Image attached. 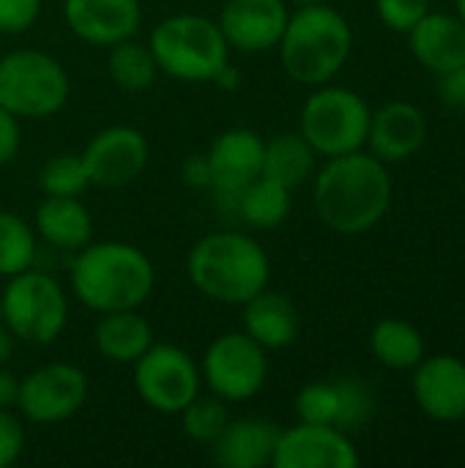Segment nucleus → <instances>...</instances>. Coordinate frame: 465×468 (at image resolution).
<instances>
[{
	"label": "nucleus",
	"instance_id": "f8f14e48",
	"mask_svg": "<svg viewBox=\"0 0 465 468\" xmlns=\"http://www.w3.org/2000/svg\"><path fill=\"white\" fill-rule=\"evenodd\" d=\"M148 140L134 126H107L82 148V165L88 170L90 186L123 189L148 165Z\"/></svg>",
	"mask_w": 465,
	"mask_h": 468
},
{
	"label": "nucleus",
	"instance_id": "2f4dec72",
	"mask_svg": "<svg viewBox=\"0 0 465 468\" xmlns=\"http://www.w3.org/2000/svg\"><path fill=\"white\" fill-rule=\"evenodd\" d=\"M299 422L310 425H334L337 422V387L334 381H315L301 387L296 395Z\"/></svg>",
	"mask_w": 465,
	"mask_h": 468
},
{
	"label": "nucleus",
	"instance_id": "ddd939ff",
	"mask_svg": "<svg viewBox=\"0 0 465 468\" xmlns=\"http://www.w3.org/2000/svg\"><path fill=\"white\" fill-rule=\"evenodd\" d=\"M263 145L266 140L252 129H227L206 154L211 167V192L219 203H227L225 208L233 214L238 192L263 176Z\"/></svg>",
	"mask_w": 465,
	"mask_h": 468
},
{
	"label": "nucleus",
	"instance_id": "6e6552de",
	"mask_svg": "<svg viewBox=\"0 0 465 468\" xmlns=\"http://www.w3.org/2000/svg\"><path fill=\"white\" fill-rule=\"evenodd\" d=\"M370 115L373 112L367 101L356 90L318 85V90L301 107L299 132L315 148V154L332 159L365 148Z\"/></svg>",
	"mask_w": 465,
	"mask_h": 468
},
{
	"label": "nucleus",
	"instance_id": "4be33fe9",
	"mask_svg": "<svg viewBox=\"0 0 465 468\" xmlns=\"http://www.w3.org/2000/svg\"><path fill=\"white\" fill-rule=\"evenodd\" d=\"M33 230L60 252H79L93 241V217L79 197H44L36 208Z\"/></svg>",
	"mask_w": 465,
	"mask_h": 468
},
{
	"label": "nucleus",
	"instance_id": "dca6fc26",
	"mask_svg": "<svg viewBox=\"0 0 465 468\" xmlns=\"http://www.w3.org/2000/svg\"><path fill=\"white\" fill-rule=\"evenodd\" d=\"M69 30L93 47H112L137 36L143 22L140 0H63Z\"/></svg>",
	"mask_w": 465,
	"mask_h": 468
},
{
	"label": "nucleus",
	"instance_id": "ea45409f",
	"mask_svg": "<svg viewBox=\"0 0 465 468\" xmlns=\"http://www.w3.org/2000/svg\"><path fill=\"white\" fill-rule=\"evenodd\" d=\"M214 85L222 88V90H227V93L238 90V88H241V74H238V69H236L233 63H227V66L214 77Z\"/></svg>",
	"mask_w": 465,
	"mask_h": 468
},
{
	"label": "nucleus",
	"instance_id": "f3484780",
	"mask_svg": "<svg viewBox=\"0 0 465 468\" xmlns=\"http://www.w3.org/2000/svg\"><path fill=\"white\" fill-rule=\"evenodd\" d=\"M414 398L419 409L439 422L465 420V362L458 356H430L417 365Z\"/></svg>",
	"mask_w": 465,
	"mask_h": 468
},
{
	"label": "nucleus",
	"instance_id": "473e14b6",
	"mask_svg": "<svg viewBox=\"0 0 465 468\" xmlns=\"http://www.w3.org/2000/svg\"><path fill=\"white\" fill-rule=\"evenodd\" d=\"M375 11L386 27L408 33L430 11V0H375Z\"/></svg>",
	"mask_w": 465,
	"mask_h": 468
},
{
	"label": "nucleus",
	"instance_id": "4468645a",
	"mask_svg": "<svg viewBox=\"0 0 465 468\" xmlns=\"http://www.w3.org/2000/svg\"><path fill=\"white\" fill-rule=\"evenodd\" d=\"M274 468H356L359 452L348 433L334 425L299 422L280 431L277 450L271 458Z\"/></svg>",
	"mask_w": 465,
	"mask_h": 468
},
{
	"label": "nucleus",
	"instance_id": "c85d7f7f",
	"mask_svg": "<svg viewBox=\"0 0 465 468\" xmlns=\"http://www.w3.org/2000/svg\"><path fill=\"white\" fill-rule=\"evenodd\" d=\"M178 417H181L184 433L192 441L206 444V447H211L219 439V433L227 428V422H230L227 406L217 395H197Z\"/></svg>",
	"mask_w": 465,
	"mask_h": 468
},
{
	"label": "nucleus",
	"instance_id": "423d86ee",
	"mask_svg": "<svg viewBox=\"0 0 465 468\" xmlns=\"http://www.w3.org/2000/svg\"><path fill=\"white\" fill-rule=\"evenodd\" d=\"M66 69L41 49H14L0 55V107L19 121H38L60 112L69 101Z\"/></svg>",
	"mask_w": 465,
	"mask_h": 468
},
{
	"label": "nucleus",
	"instance_id": "c756f323",
	"mask_svg": "<svg viewBox=\"0 0 465 468\" xmlns=\"http://www.w3.org/2000/svg\"><path fill=\"white\" fill-rule=\"evenodd\" d=\"M38 186L44 197H79L90 186L82 156L79 154L52 156L38 173Z\"/></svg>",
	"mask_w": 465,
	"mask_h": 468
},
{
	"label": "nucleus",
	"instance_id": "7c9ffc66",
	"mask_svg": "<svg viewBox=\"0 0 465 468\" xmlns=\"http://www.w3.org/2000/svg\"><path fill=\"white\" fill-rule=\"evenodd\" d=\"M334 387H337V422H334V428H340L343 433L365 428L375 414L373 389L359 378H337Z\"/></svg>",
	"mask_w": 465,
	"mask_h": 468
},
{
	"label": "nucleus",
	"instance_id": "cd10ccee",
	"mask_svg": "<svg viewBox=\"0 0 465 468\" xmlns=\"http://www.w3.org/2000/svg\"><path fill=\"white\" fill-rule=\"evenodd\" d=\"M36 263V230L19 214L0 211V277H14Z\"/></svg>",
	"mask_w": 465,
	"mask_h": 468
},
{
	"label": "nucleus",
	"instance_id": "c03bdc74",
	"mask_svg": "<svg viewBox=\"0 0 465 468\" xmlns=\"http://www.w3.org/2000/svg\"><path fill=\"white\" fill-rule=\"evenodd\" d=\"M0 324H3V304H0Z\"/></svg>",
	"mask_w": 465,
	"mask_h": 468
},
{
	"label": "nucleus",
	"instance_id": "72a5a7b5",
	"mask_svg": "<svg viewBox=\"0 0 465 468\" xmlns=\"http://www.w3.org/2000/svg\"><path fill=\"white\" fill-rule=\"evenodd\" d=\"M25 450V425L14 409H0V468L14 466Z\"/></svg>",
	"mask_w": 465,
	"mask_h": 468
},
{
	"label": "nucleus",
	"instance_id": "5701e85b",
	"mask_svg": "<svg viewBox=\"0 0 465 468\" xmlns=\"http://www.w3.org/2000/svg\"><path fill=\"white\" fill-rule=\"evenodd\" d=\"M93 343L107 362L134 365L153 346V329L137 310H115L101 315Z\"/></svg>",
	"mask_w": 465,
	"mask_h": 468
},
{
	"label": "nucleus",
	"instance_id": "e433bc0d",
	"mask_svg": "<svg viewBox=\"0 0 465 468\" xmlns=\"http://www.w3.org/2000/svg\"><path fill=\"white\" fill-rule=\"evenodd\" d=\"M181 178L195 192H211V167L206 154H192L181 165Z\"/></svg>",
	"mask_w": 465,
	"mask_h": 468
},
{
	"label": "nucleus",
	"instance_id": "79ce46f5",
	"mask_svg": "<svg viewBox=\"0 0 465 468\" xmlns=\"http://www.w3.org/2000/svg\"><path fill=\"white\" fill-rule=\"evenodd\" d=\"M296 5H312V3H323V0H293Z\"/></svg>",
	"mask_w": 465,
	"mask_h": 468
},
{
	"label": "nucleus",
	"instance_id": "aec40b11",
	"mask_svg": "<svg viewBox=\"0 0 465 468\" xmlns=\"http://www.w3.org/2000/svg\"><path fill=\"white\" fill-rule=\"evenodd\" d=\"M408 44L425 69L444 74L465 63V22L452 14L428 11L408 30Z\"/></svg>",
	"mask_w": 465,
	"mask_h": 468
},
{
	"label": "nucleus",
	"instance_id": "412c9836",
	"mask_svg": "<svg viewBox=\"0 0 465 468\" xmlns=\"http://www.w3.org/2000/svg\"><path fill=\"white\" fill-rule=\"evenodd\" d=\"M241 310H244V315H241L244 332L266 351H280V348H288L296 343L299 313L288 296L263 288L249 302H244Z\"/></svg>",
	"mask_w": 465,
	"mask_h": 468
},
{
	"label": "nucleus",
	"instance_id": "a19ab883",
	"mask_svg": "<svg viewBox=\"0 0 465 468\" xmlns=\"http://www.w3.org/2000/svg\"><path fill=\"white\" fill-rule=\"evenodd\" d=\"M11 356H14V335L5 329V324H0V367H5Z\"/></svg>",
	"mask_w": 465,
	"mask_h": 468
},
{
	"label": "nucleus",
	"instance_id": "a878e982",
	"mask_svg": "<svg viewBox=\"0 0 465 468\" xmlns=\"http://www.w3.org/2000/svg\"><path fill=\"white\" fill-rule=\"evenodd\" d=\"M370 351L389 370H411L425 359V340L408 321L384 318L370 335Z\"/></svg>",
	"mask_w": 465,
	"mask_h": 468
},
{
	"label": "nucleus",
	"instance_id": "a211bd4d",
	"mask_svg": "<svg viewBox=\"0 0 465 468\" xmlns=\"http://www.w3.org/2000/svg\"><path fill=\"white\" fill-rule=\"evenodd\" d=\"M428 140V121L417 104L389 101L370 115L367 145L381 162H403Z\"/></svg>",
	"mask_w": 465,
	"mask_h": 468
},
{
	"label": "nucleus",
	"instance_id": "393cba45",
	"mask_svg": "<svg viewBox=\"0 0 465 468\" xmlns=\"http://www.w3.org/2000/svg\"><path fill=\"white\" fill-rule=\"evenodd\" d=\"M293 192L266 176H258L252 184H247L236 197V217L244 219L252 228L274 230L280 228L291 214Z\"/></svg>",
	"mask_w": 465,
	"mask_h": 468
},
{
	"label": "nucleus",
	"instance_id": "f704fd0d",
	"mask_svg": "<svg viewBox=\"0 0 465 468\" xmlns=\"http://www.w3.org/2000/svg\"><path fill=\"white\" fill-rule=\"evenodd\" d=\"M41 14V0H0V33H25Z\"/></svg>",
	"mask_w": 465,
	"mask_h": 468
},
{
	"label": "nucleus",
	"instance_id": "6ab92c4d",
	"mask_svg": "<svg viewBox=\"0 0 465 468\" xmlns=\"http://www.w3.org/2000/svg\"><path fill=\"white\" fill-rule=\"evenodd\" d=\"M280 431L274 422L260 417L230 420L219 439L211 444V455L222 468H263L271 466Z\"/></svg>",
	"mask_w": 465,
	"mask_h": 468
},
{
	"label": "nucleus",
	"instance_id": "9d476101",
	"mask_svg": "<svg viewBox=\"0 0 465 468\" xmlns=\"http://www.w3.org/2000/svg\"><path fill=\"white\" fill-rule=\"evenodd\" d=\"M203 387L197 362L178 346L153 343L134 362V389L159 414H181Z\"/></svg>",
	"mask_w": 465,
	"mask_h": 468
},
{
	"label": "nucleus",
	"instance_id": "f03ea898",
	"mask_svg": "<svg viewBox=\"0 0 465 468\" xmlns=\"http://www.w3.org/2000/svg\"><path fill=\"white\" fill-rule=\"evenodd\" d=\"M156 288L151 258L126 241H90L74 252L71 291L93 313L140 310Z\"/></svg>",
	"mask_w": 465,
	"mask_h": 468
},
{
	"label": "nucleus",
	"instance_id": "37998d69",
	"mask_svg": "<svg viewBox=\"0 0 465 468\" xmlns=\"http://www.w3.org/2000/svg\"><path fill=\"white\" fill-rule=\"evenodd\" d=\"M458 11H460V19L465 22V0H458Z\"/></svg>",
	"mask_w": 465,
	"mask_h": 468
},
{
	"label": "nucleus",
	"instance_id": "c9c22d12",
	"mask_svg": "<svg viewBox=\"0 0 465 468\" xmlns=\"http://www.w3.org/2000/svg\"><path fill=\"white\" fill-rule=\"evenodd\" d=\"M22 145V126L14 112L0 107V167L11 165Z\"/></svg>",
	"mask_w": 465,
	"mask_h": 468
},
{
	"label": "nucleus",
	"instance_id": "9b49d317",
	"mask_svg": "<svg viewBox=\"0 0 465 468\" xmlns=\"http://www.w3.org/2000/svg\"><path fill=\"white\" fill-rule=\"evenodd\" d=\"M88 392V376L77 365L49 362L19 378L16 411L33 425H58L85 406Z\"/></svg>",
	"mask_w": 465,
	"mask_h": 468
},
{
	"label": "nucleus",
	"instance_id": "0eeeda50",
	"mask_svg": "<svg viewBox=\"0 0 465 468\" xmlns=\"http://www.w3.org/2000/svg\"><path fill=\"white\" fill-rule=\"evenodd\" d=\"M0 304L5 329L27 346H52L69 324L66 291L47 271L27 269L8 277Z\"/></svg>",
	"mask_w": 465,
	"mask_h": 468
},
{
	"label": "nucleus",
	"instance_id": "2eb2a0df",
	"mask_svg": "<svg viewBox=\"0 0 465 468\" xmlns=\"http://www.w3.org/2000/svg\"><path fill=\"white\" fill-rule=\"evenodd\" d=\"M288 16L285 0H227L217 22L230 49L258 55L280 44Z\"/></svg>",
	"mask_w": 465,
	"mask_h": 468
},
{
	"label": "nucleus",
	"instance_id": "4c0bfd02",
	"mask_svg": "<svg viewBox=\"0 0 465 468\" xmlns=\"http://www.w3.org/2000/svg\"><path fill=\"white\" fill-rule=\"evenodd\" d=\"M439 90H441L444 104H449V107H465V63L441 74Z\"/></svg>",
	"mask_w": 465,
	"mask_h": 468
},
{
	"label": "nucleus",
	"instance_id": "f257e3e1",
	"mask_svg": "<svg viewBox=\"0 0 465 468\" xmlns=\"http://www.w3.org/2000/svg\"><path fill=\"white\" fill-rule=\"evenodd\" d=\"M312 203L321 222L343 236L373 230L392 206V176L386 162L354 151L332 156L312 184Z\"/></svg>",
	"mask_w": 465,
	"mask_h": 468
},
{
	"label": "nucleus",
	"instance_id": "b1692460",
	"mask_svg": "<svg viewBox=\"0 0 465 468\" xmlns=\"http://www.w3.org/2000/svg\"><path fill=\"white\" fill-rule=\"evenodd\" d=\"M315 156V148L301 137V132L277 134L263 145V176L293 192L312 178Z\"/></svg>",
	"mask_w": 465,
	"mask_h": 468
},
{
	"label": "nucleus",
	"instance_id": "7ed1b4c3",
	"mask_svg": "<svg viewBox=\"0 0 465 468\" xmlns=\"http://www.w3.org/2000/svg\"><path fill=\"white\" fill-rule=\"evenodd\" d=\"M186 274L195 291L219 304L241 307L269 288L271 263L266 250L247 233L217 230L195 241L186 255Z\"/></svg>",
	"mask_w": 465,
	"mask_h": 468
},
{
	"label": "nucleus",
	"instance_id": "39448f33",
	"mask_svg": "<svg viewBox=\"0 0 465 468\" xmlns=\"http://www.w3.org/2000/svg\"><path fill=\"white\" fill-rule=\"evenodd\" d=\"M148 47L159 71L181 82H214L230 63V47L219 22L200 14H173L162 19L153 27Z\"/></svg>",
	"mask_w": 465,
	"mask_h": 468
},
{
	"label": "nucleus",
	"instance_id": "bb28decb",
	"mask_svg": "<svg viewBox=\"0 0 465 468\" xmlns=\"http://www.w3.org/2000/svg\"><path fill=\"white\" fill-rule=\"evenodd\" d=\"M110 55H107V71L112 77V82L129 93H140V90H148L156 77L162 74L159 66H156V58L151 52L148 44L137 41L134 36L132 38H123L112 47H107Z\"/></svg>",
	"mask_w": 465,
	"mask_h": 468
},
{
	"label": "nucleus",
	"instance_id": "58836bf2",
	"mask_svg": "<svg viewBox=\"0 0 465 468\" xmlns=\"http://www.w3.org/2000/svg\"><path fill=\"white\" fill-rule=\"evenodd\" d=\"M16 398H19V378L0 367V409H16Z\"/></svg>",
	"mask_w": 465,
	"mask_h": 468
},
{
	"label": "nucleus",
	"instance_id": "1a4fd4ad",
	"mask_svg": "<svg viewBox=\"0 0 465 468\" xmlns=\"http://www.w3.org/2000/svg\"><path fill=\"white\" fill-rule=\"evenodd\" d=\"M203 384L225 403H244L255 398L269 378L266 348L258 346L244 329L219 335L200 362Z\"/></svg>",
	"mask_w": 465,
	"mask_h": 468
},
{
	"label": "nucleus",
	"instance_id": "20e7f679",
	"mask_svg": "<svg viewBox=\"0 0 465 468\" xmlns=\"http://www.w3.org/2000/svg\"><path fill=\"white\" fill-rule=\"evenodd\" d=\"M354 47V30L348 19L326 5H299L282 30L277 44L282 69L301 85H326L348 60Z\"/></svg>",
	"mask_w": 465,
	"mask_h": 468
}]
</instances>
